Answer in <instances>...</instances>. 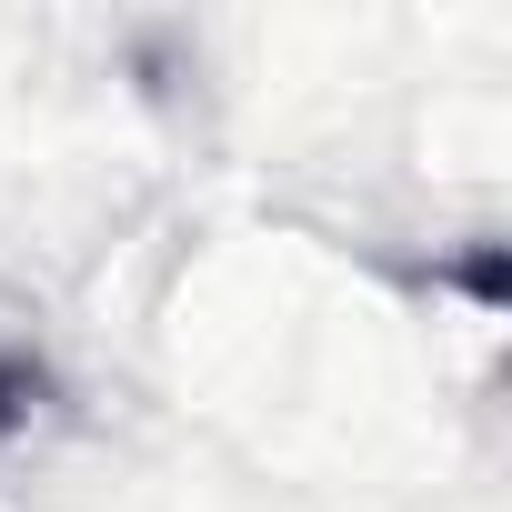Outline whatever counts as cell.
<instances>
[{
  "label": "cell",
  "mask_w": 512,
  "mask_h": 512,
  "mask_svg": "<svg viewBox=\"0 0 512 512\" xmlns=\"http://www.w3.org/2000/svg\"><path fill=\"white\" fill-rule=\"evenodd\" d=\"M31 412H41V362L0 342V442H11V432H21Z\"/></svg>",
  "instance_id": "cell-1"
}]
</instances>
